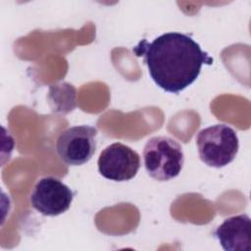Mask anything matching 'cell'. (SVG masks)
Here are the masks:
<instances>
[{
    "label": "cell",
    "mask_w": 251,
    "mask_h": 251,
    "mask_svg": "<svg viewBox=\"0 0 251 251\" xmlns=\"http://www.w3.org/2000/svg\"><path fill=\"white\" fill-rule=\"evenodd\" d=\"M133 51L137 56H143L154 82L171 93H178L192 84L202 66L213 63V58L194 39L175 31L161 34L152 42L144 39Z\"/></svg>",
    "instance_id": "cell-1"
},
{
    "label": "cell",
    "mask_w": 251,
    "mask_h": 251,
    "mask_svg": "<svg viewBox=\"0 0 251 251\" xmlns=\"http://www.w3.org/2000/svg\"><path fill=\"white\" fill-rule=\"evenodd\" d=\"M143 160L146 172L152 178L168 181L180 174L184 155L176 140L169 136H154L144 146Z\"/></svg>",
    "instance_id": "cell-2"
},
{
    "label": "cell",
    "mask_w": 251,
    "mask_h": 251,
    "mask_svg": "<svg viewBox=\"0 0 251 251\" xmlns=\"http://www.w3.org/2000/svg\"><path fill=\"white\" fill-rule=\"evenodd\" d=\"M200 160L209 167L223 168L237 155L239 142L235 130L225 124H218L200 130L196 136Z\"/></svg>",
    "instance_id": "cell-3"
},
{
    "label": "cell",
    "mask_w": 251,
    "mask_h": 251,
    "mask_svg": "<svg viewBox=\"0 0 251 251\" xmlns=\"http://www.w3.org/2000/svg\"><path fill=\"white\" fill-rule=\"evenodd\" d=\"M97 129L87 125L75 126L63 130L57 138L56 151L69 166L87 163L96 151Z\"/></svg>",
    "instance_id": "cell-4"
},
{
    "label": "cell",
    "mask_w": 251,
    "mask_h": 251,
    "mask_svg": "<svg viewBox=\"0 0 251 251\" xmlns=\"http://www.w3.org/2000/svg\"><path fill=\"white\" fill-rule=\"evenodd\" d=\"M74 192L62 180L44 176L37 180L30 194L31 206L44 216H58L69 210Z\"/></svg>",
    "instance_id": "cell-5"
},
{
    "label": "cell",
    "mask_w": 251,
    "mask_h": 251,
    "mask_svg": "<svg viewBox=\"0 0 251 251\" xmlns=\"http://www.w3.org/2000/svg\"><path fill=\"white\" fill-rule=\"evenodd\" d=\"M97 165L100 175L105 178L126 181L136 176L140 168V157L127 145L115 142L100 153Z\"/></svg>",
    "instance_id": "cell-6"
},
{
    "label": "cell",
    "mask_w": 251,
    "mask_h": 251,
    "mask_svg": "<svg viewBox=\"0 0 251 251\" xmlns=\"http://www.w3.org/2000/svg\"><path fill=\"white\" fill-rule=\"evenodd\" d=\"M214 234L226 251L251 250V220L246 214L225 219Z\"/></svg>",
    "instance_id": "cell-7"
}]
</instances>
